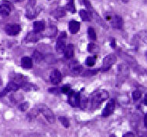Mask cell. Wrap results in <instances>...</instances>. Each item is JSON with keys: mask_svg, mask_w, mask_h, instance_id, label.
Masks as SVG:
<instances>
[{"mask_svg": "<svg viewBox=\"0 0 147 137\" xmlns=\"http://www.w3.org/2000/svg\"><path fill=\"white\" fill-rule=\"evenodd\" d=\"M115 109V100L114 99H110L104 109L102 110V116L104 118L110 116L111 115L113 114Z\"/></svg>", "mask_w": 147, "mask_h": 137, "instance_id": "obj_7", "label": "cell"}, {"mask_svg": "<svg viewBox=\"0 0 147 137\" xmlns=\"http://www.w3.org/2000/svg\"><path fill=\"white\" fill-rule=\"evenodd\" d=\"M132 95L133 100H134L135 102H136V101H138V100H140L141 99V97H142V92H141V91L137 89V90H136V91L132 92Z\"/></svg>", "mask_w": 147, "mask_h": 137, "instance_id": "obj_30", "label": "cell"}, {"mask_svg": "<svg viewBox=\"0 0 147 137\" xmlns=\"http://www.w3.org/2000/svg\"><path fill=\"white\" fill-rule=\"evenodd\" d=\"M122 137H136V136L133 132H127V133L123 135Z\"/></svg>", "mask_w": 147, "mask_h": 137, "instance_id": "obj_37", "label": "cell"}, {"mask_svg": "<svg viewBox=\"0 0 147 137\" xmlns=\"http://www.w3.org/2000/svg\"><path fill=\"white\" fill-rule=\"evenodd\" d=\"M64 57L66 59H71L74 56V47L72 43H69L66 45L65 48L63 50Z\"/></svg>", "mask_w": 147, "mask_h": 137, "instance_id": "obj_15", "label": "cell"}, {"mask_svg": "<svg viewBox=\"0 0 147 137\" xmlns=\"http://www.w3.org/2000/svg\"><path fill=\"white\" fill-rule=\"evenodd\" d=\"M117 61L116 56L112 54V53H110L109 55L105 57V58L103 59V61H102V66L101 67V71L102 72H105V71H108L109 70L111 69L113 64H114Z\"/></svg>", "mask_w": 147, "mask_h": 137, "instance_id": "obj_3", "label": "cell"}, {"mask_svg": "<svg viewBox=\"0 0 147 137\" xmlns=\"http://www.w3.org/2000/svg\"><path fill=\"white\" fill-rule=\"evenodd\" d=\"M98 48L97 47V46L94 43H91L88 45V51L90 53H96L98 51Z\"/></svg>", "mask_w": 147, "mask_h": 137, "instance_id": "obj_31", "label": "cell"}, {"mask_svg": "<svg viewBox=\"0 0 147 137\" xmlns=\"http://www.w3.org/2000/svg\"><path fill=\"white\" fill-rule=\"evenodd\" d=\"M49 92H51V93H53V94H58L61 93V91H60L57 88H51L49 89Z\"/></svg>", "mask_w": 147, "mask_h": 137, "instance_id": "obj_34", "label": "cell"}, {"mask_svg": "<svg viewBox=\"0 0 147 137\" xmlns=\"http://www.w3.org/2000/svg\"><path fill=\"white\" fill-rule=\"evenodd\" d=\"M97 59L96 55H92V56H88L85 60V64L88 67H93L95 63V61Z\"/></svg>", "mask_w": 147, "mask_h": 137, "instance_id": "obj_25", "label": "cell"}, {"mask_svg": "<svg viewBox=\"0 0 147 137\" xmlns=\"http://www.w3.org/2000/svg\"><path fill=\"white\" fill-rule=\"evenodd\" d=\"M33 58L36 62H40L44 59V56H43V53H40V51H37V50H35L33 53Z\"/></svg>", "mask_w": 147, "mask_h": 137, "instance_id": "obj_24", "label": "cell"}, {"mask_svg": "<svg viewBox=\"0 0 147 137\" xmlns=\"http://www.w3.org/2000/svg\"><path fill=\"white\" fill-rule=\"evenodd\" d=\"M21 26L17 23H10L5 26V33L9 36H16L20 33Z\"/></svg>", "mask_w": 147, "mask_h": 137, "instance_id": "obj_8", "label": "cell"}, {"mask_svg": "<svg viewBox=\"0 0 147 137\" xmlns=\"http://www.w3.org/2000/svg\"><path fill=\"white\" fill-rule=\"evenodd\" d=\"M63 79V76L61 72L59 71L58 69H54L51 71L50 74V80L51 82L53 84H58L61 83Z\"/></svg>", "mask_w": 147, "mask_h": 137, "instance_id": "obj_12", "label": "cell"}, {"mask_svg": "<svg viewBox=\"0 0 147 137\" xmlns=\"http://www.w3.org/2000/svg\"><path fill=\"white\" fill-rule=\"evenodd\" d=\"M110 137H117L116 136H115V135H111V136H110Z\"/></svg>", "mask_w": 147, "mask_h": 137, "instance_id": "obj_41", "label": "cell"}, {"mask_svg": "<svg viewBox=\"0 0 147 137\" xmlns=\"http://www.w3.org/2000/svg\"><path fill=\"white\" fill-rule=\"evenodd\" d=\"M88 35L89 40H91L94 41L97 40V35L96 33H95V30L91 26L88 28Z\"/></svg>", "mask_w": 147, "mask_h": 137, "instance_id": "obj_26", "label": "cell"}, {"mask_svg": "<svg viewBox=\"0 0 147 137\" xmlns=\"http://www.w3.org/2000/svg\"><path fill=\"white\" fill-rule=\"evenodd\" d=\"M23 99V96L21 95V94H18V93H14V94H12V96H11V99H12V101H13L14 103H17L20 100Z\"/></svg>", "mask_w": 147, "mask_h": 137, "instance_id": "obj_32", "label": "cell"}, {"mask_svg": "<svg viewBox=\"0 0 147 137\" xmlns=\"http://www.w3.org/2000/svg\"><path fill=\"white\" fill-rule=\"evenodd\" d=\"M109 94L106 90L98 89L93 92L89 99V102H91V106L92 109H98L104 101L109 99Z\"/></svg>", "mask_w": 147, "mask_h": 137, "instance_id": "obj_1", "label": "cell"}, {"mask_svg": "<svg viewBox=\"0 0 147 137\" xmlns=\"http://www.w3.org/2000/svg\"><path fill=\"white\" fill-rule=\"evenodd\" d=\"M122 1H123V2H125V3H126V2H129V0H122Z\"/></svg>", "mask_w": 147, "mask_h": 137, "instance_id": "obj_43", "label": "cell"}, {"mask_svg": "<svg viewBox=\"0 0 147 137\" xmlns=\"http://www.w3.org/2000/svg\"><path fill=\"white\" fill-rule=\"evenodd\" d=\"M21 88L23 89L24 91H36V90H37V87L36 86L35 84H33V83H30V82H29V81H26V83L22 85L21 87Z\"/></svg>", "mask_w": 147, "mask_h": 137, "instance_id": "obj_22", "label": "cell"}, {"mask_svg": "<svg viewBox=\"0 0 147 137\" xmlns=\"http://www.w3.org/2000/svg\"><path fill=\"white\" fill-rule=\"evenodd\" d=\"M57 33V29L55 26H51L50 28L47 30V32L43 36H47V37H54Z\"/></svg>", "mask_w": 147, "mask_h": 137, "instance_id": "obj_23", "label": "cell"}, {"mask_svg": "<svg viewBox=\"0 0 147 137\" xmlns=\"http://www.w3.org/2000/svg\"><path fill=\"white\" fill-rule=\"evenodd\" d=\"M42 37V35L40 34V33H36L35 32H29L26 36H25V41L26 42H30V43H35V42H37V41L41 39Z\"/></svg>", "mask_w": 147, "mask_h": 137, "instance_id": "obj_14", "label": "cell"}, {"mask_svg": "<svg viewBox=\"0 0 147 137\" xmlns=\"http://www.w3.org/2000/svg\"><path fill=\"white\" fill-rule=\"evenodd\" d=\"M20 88V86L18 84H16V83L13 82V81H9L7 84V85L5 86V88L0 92V98H3V97L5 96L9 92H16Z\"/></svg>", "mask_w": 147, "mask_h": 137, "instance_id": "obj_11", "label": "cell"}, {"mask_svg": "<svg viewBox=\"0 0 147 137\" xmlns=\"http://www.w3.org/2000/svg\"><path fill=\"white\" fill-rule=\"evenodd\" d=\"M80 100H81V93L71 90L67 94V102L69 105L73 108L80 107Z\"/></svg>", "mask_w": 147, "mask_h": 137, "instance_id": "obj_2", "label": "cell"}, {"mask_svg": "<svg viewBox=\"0 0 147 137\" xmlns=\"http://www.w3.org/2000/svg\"><path fill=\"white\" fill-rule=\"evenodd\" d=\"M2 84V79H1V78H0V85Z\"/></svg>", "mask_w": 147, "mask_h": 137, "instance_id": "obj_42", "label": "cell"}, {"mask_svg": "<svg viewBox=\"0 0 147 137\" xmlns=\"http://www.w3.org/2000/svg\"><path fill=\"white\" fill-rule=\"evenodd\" d=\"M38 112L43 114V115L46 118V119L51 124H53L56 122L55 115L53 114V111L50 108H48L46 105H41L39 107Z\"/></svg>", "mask_w": 147, "mask_h": 137, "instance_id": "obj_4", "label": "cell"}, {"mask_svg": "<svg viewBox=\"0 0 147 137\" xmlns=\"http://www.w3.org/2000/svg\"><path fill=\"white\" fill-rule=\"evenodd\" d=\"M21 66L23 68L31 69L33 67V60L28 56H24L21 59Z\"/></svg>", "mask_w": 147, "mask_h": 137, "instance_id": "obj_17", "label": "cell"}, {"mask_svg": "<svg viewBox=\"0 0 147 137\" xmlns=\"http://www.w3.org/2000/svg\"><path fill=\"white\" fill-rule=\"evenodd\" d=\"M71 84H66L63 85V86L61 87V88H60V91H61V93H63V94H68L69 92L71 91Z\"/></svg>", "mask_w": 147, "mask_h": 137, "instance_id": "obj_29", "label": "cell"}, {"mask_svg": "<svg viewBox=\"0 0 147 137\" xmlns=\"http://www.w3.org/2000/svg\"><path fill=\"white\" fill-rule=\"evenodd\" d=\"M29 102H23V103H21L20 105H19V110L21 111V112H26L29 108Z\"/></svg>", "mask_w": 147, "mask_h": 137, "instance_id": "obj_33", "label": "cell"}, {"mask_svg": "<svg viewBox=\"0 0 147 137\" xmlns=\"http://www.w3.org/2000/svg\"><path fill=\"white\" fill-rule=\"evenodd\" d=\"M36 3V0H29L28 5L30 7H34Z\"/></svg>", "mask_w": 147, "mask_h": 137, "instance_id": "obj_36", "label": "cell"}, {"mask_svg": "<svg viewBox=\"0 0 147 137\" xmlns=\"http://www.w3.org/2000/svg\"><path fill=\"white\" fill-rule=\"evenodd\" d=\"M13 7V5L10 2H9L7 0H3V2L0 3V15L3 17L9 16Z\"/></svg>", "mask_w": 147, "mask_h": 137, "instance_id": "obj_6", "label": "cell"}, {"mask_svg": "<svg viewBox=\"0 0 147 137\" xmlns=\"http://www.w3.org/2000/svg\"><path fill=\"white\" fill-rule=\"evenodd\" d=\"M9 79L10 81H13L16 84H18L20 88H21V87L24 83H26L27 81V78L24 76L23 74H18V73H13L9 75Z\"/></svg>", "mask_w": 147, "mask_h": 137, "instance_id": "obj_10", "label": "cell"}, {"mask_svg": "<svg viewBox=\"0 0 147 137\" xmlns=\"http://www.w3.org/2000/svg\"><path fill=\"white\" fill-rule=\"evenodd\" d=\"M144 126L147 128V114L146 113L144 116Z\"/></svg>", "mask_w": 147, "mask_h": 137, "instance_id": "obj_38", "label": "cell"}, {"mask_svg": "<svg viewBox=\"0 0 147 137\" xmlns=\"http://www.w3.org/2000/svg\"><path fill=\"white\" fill-rule=\"evenodd\" d=\"M66 38L67 33L64 31H62L59 35L58 39L56 42V51L58 53H63V50L66 47Z\"/></svg>", "mask_w": 147, "mask_h": 137, "instance_id": "obj_5", "label": "cell"}, {"mask_svg": "<svg viewBox=\"0 0 147 137\" xmlns=\"http://www.w3.org/2000/svg\"><path fill=\"white\" fill-rule=\"evenodd\" d=\"M146 100H147V94H146V96H145V99H144V104L146 105Z\"/></svg>", "mask_w": 147, "mask_h": 137, "instance_id": "obj_39", "label": "cell"}, {"mask_svg": "<svg viewBox=\"0 0 147 137\" xmlns=\"http://www.w3.org/2000/svg\"><path fill=\"white\" fill-rule=\"evenodd\" d=\"M40 13V9H36L34 7H30L26 9V17L28 18L29 20H33L38 16Z\"/></svg>", "mask_w": 147, "mask_h": 137, "instance_id": "obj_16", "label": "cell"}, {"mask_svg": "<svg viewBox=\"0 0 147 137\" xmlns=\"http://www.w3.org/2000/svg\"><path fill=\"white\" fill-rule=\"evenodd\" d=\"M51 14L53 16H54L57 19H59V18L63 17L64 16L66 15V11H65V9L63 7H58L56 9H54L51 13Z\"/></svg>", "mask_w": 147, "mask_h": 137, "instance_id": "obj_20", "label": "cell"}, {"mask_svg": "<svg viewBox=\"0 0 147 137\" xmlns=\"http://www.w3.org/2000/svg\"><path fill=\"white\" fill-rule=\"evenodd\" d=\"M66 9L68 11L71 12V13H76V8H75V5H74L73 0H69L68 3L66 5Z\"/></svg>", "mask_w": 147, "mask_h": 137, "instance_id": "obj_27", "label": "cell"}, {"mask_svg": "<svg viewBox=\"0 0 147 137\" xmlns=\"http://www.w3.org/2000/svg\"><path fill=\"white\" fill-rule=\"evenodd\" d=\"M15 2H17V3H20V2H23L24 0H14Z\"/></svg>", "mask_w": 147, "mask_h": 137, "instance_id": "obj_40", "label": "cell"}, {"mask_svg": "<svg viewBox=\"0 0 147 137\" xmlns=\"http://www.w3.org/2000/svg\"><path fill=\"white\" fill-rule=\"evenodd\" d=\"M45 30V23L43 21H35L33 23V32L40 33Z\"/></svg>", "mask_w": 147, "mask_h": 137, "instance_id": "obj_19", "label": "cell"}, {"mask_svg": "<svg viewBox=\"0 0 147 137\" xmlns=\"http://www.w3.org/2000/svg\"><path fill=\"white\" fill-rule=\"evenodd\" d=\"M59 120H60V122L62 124L63 127H65V128H69L70 127V121L67 118L64 116H60L59 117Z\"/></svg>", "mask_w": 147, "mask_h": 137, "instance_id": "obj_28", "label": "cell"}, {"mask_svg": "<svg viewBox=\"0 0 147 137\" xmlns=\"http://www.w3.org/2000/svg\"><path fill=\"white\" fill-rule=\"evenodd\" d=\"M129 74V70L126 65L122 64L118 67V76H117V81L118 82H122L126 78Z\"/></svg>", "mask_w": 147, "mask_h": 137, "instance_id": "obj_9", "label": "cell"}, {"mask_svg": "<svg viewBox=\"0 0 147 137\" xmlns=\"http://www.w3.org/2000/svg\"><path fill=\"white\" fill-rule=\"evenodd\" d=\"M111 26L115 29L121 30L123 27V20L121 16L115 15L111 19Z\"/></svg>", "mask_w": 147, "mask_h": 137, "instance_id": "obj_13", "label": "cell"}, {"mask_svg": "<svg viewBox=\"0 0 147 137\" xmlns=\"http://www.w3.org/2000/svg\"><path fill=\"white\" fill-rule=\"evenodd\" d=\"M110 45L112 47V48H115L116 47V41H115V39L113 38V37H111L110 39Z\"/></svg>", "mask_w": 147, "mask_h": 137, "instance_id": "obj_35", "label": "cell"}, {"mask_svg": "<svg viewBox=\"0 0 147 137\" xmlns=\"http://www.w3.org/2000/svg\"><path fill=\"white\" fill-rule=\"evenodd\" d=\"M81 27V23L75 20H71L69 22L68 28L71 34H76L80 30Z\"/></svg>", "mask_w": 147, "mask_h": 137, "instance_id": "obj_18", "label": "cell"}, {"mask_svg": "<svg viewBox=\"0 0 147 137\" xmlns=\"http://www.w3.org/2000/svg\"><path fill=\"white\" fill-rule=\"evenodd\" d=\"M79 14H80V16L83 21L90 22L92 20V13L90 11L81 9V10L79 11Z\"/></svg>", "mask_w": 147, "mask_h": 137, "instance_id": "obj_21", "label": "cell"}]
</instances>
